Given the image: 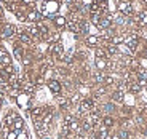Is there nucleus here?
Returning <instances> with one entry per match:
<instances>
[{"mask_svg": "<svg viewBox=\"0 0 147 139\" xmlns=\"http://www.w3.org/2000/svg\"><path fill=\"white\" fill-rule=\"evenodd\" d=\"M16 32H18L16 26H13L10 22L0 24V38H13V37H16Z\"/></svg>", "mask_w": 147, "mask_h": 139, "instance_id": "f257e3e1", "label": "nucleus"}, {"mask_svg": "<svg viewBox=\"0 0 147 139\" xmlns=\"http://www.w3.org/2000/svg\"><path fill=\"white\" fill-rule=\"evenodd\" d=\"M48 53L53 56V58H56V59H63V56H64V47H63V43H50L48 45Z\"/></svg>", "mask_w": 147, "mask_h": 139, "instance_id": "f03ea898", "label": "nucleus"}, {"mask_svg": "<svg viewBox=\"0 0 147 139\" xmlns=\"http://www.w3.org/2000/svg\"><path fill=\"white\" fill-rule=\"evenodd\" d=\"M16 38L19 40L21 45H32V40H34L26 29H18V32H16Z\"/></svg>", "mask_w": 147, "mask_h": 139, "instance_id": "7ed1b4c3", "label": "nucleus"}, {"mask_svg": "<svg viewBox=\"0 0 147 139\" xmlns=\"http://www.w3.org/2000/svg\"><path fill=\"white\" fill-rule=\"evenodd\" d=\"M117 11L123 13L125 16H131L133 15V5H131V2H129V0H120V2H118Z\"/></svg>", "mask_w": 147, "mask_h": 139, "instance_id": "20e7f679", "label": "nucleus"}, {"mask_svg": "<svg viewBox=\"0 0 147 139\" xmlns=\"http://www.w3.org/2000/svg\"><path fill=\"white\" fill-rule=\"evenodd\" d=\"M26 19H27V22H38L42 19V15L37 10L30 8V10L26 11Z\"/></svg>", "mask_w": 147, "mask_h": 139, "instance_id": "39448f33", "label": "nucleus"}, {"mask_svg": "<svg viewBox=\"0 0 147 139\" xmlns=\"http://www.w3.org/2000/svg\"><path fill=\"white\" fill-rule=\"evenodd\" d=\"M45 8H47V11L53 16L56 11L59 10V2L58 0H45Z\"/></svg>", "mask_w": 147, "mask_h": 139, "instance_id": "423d86ee", "label": "nucleus"}, {"mask_svg": "<svg viewBox=\"0 0 147 139\" xmlns=\"http://www.w3.org/2000/svg\"><path fill=\"white\" fill-rule=\"evenodd\" d=\"M134 22H136L139 27H146L147 26V11H141L139 15L134 18Z\"/></svg>", "mask_w": 147, "mask_h": 139, "instance_id": "0eeeda50", "label": "nucleus"}, {"mask_svg": "<svg viewBox=\"0 0 147 139\" xmlns=\"http://www.w3.org/2000/svg\"><path fill=\"white\" fill-rule=\"evenodd\" d=\"M29 101H30V96L27 94V93H21V94L18 96V99H16V103H18L21 107H24V109L27 107V104H29Z\"/></svg>", "mask_w": 147, "mask_h": 139, "instance_id": "6e6552de", "label": "nucleus"}, {"mask_svg": "<svg viewBox=\"0 0 147 139\" xmlns=\"http://www.w3.org/2000/svg\"><path fill=\"white\" fill-rule=\"evenodd\" d=\"M48 88H50V91L53 94H59L61 93V83L58 80H50L48 82Z\"/></svg>", "mask_w": 147, "mask_h": 139, "instance_id": "1a4fd4ad", "label": "nucleus"}, {"mask_svg": "<svg viewBox=\"0 0 147 139\" xmlns=\"http://www.w3.org/2000/svg\"><path fill=\"white\" fill-rule=\"evenodd\" d=\"M104 48H106V51H107V55H109V58H112V56L118 55V47H117V45H114V43H107Z\"/></svg>", "mask_w": 147, "mask_h": 139, "instance_id": "9d476101", "label": "nucleus"}, {"mask_svg": "<svg viewBox=\"0 0 147 139\" xmlns=\"http://www.w3.org/2000/svg\"><path fill=\"white\" fill-rule=\"evenodd\" d=\"M53 22H55L58 27H66L67 18H66V16H63V15H58V16H55V18H53Z\"/></svg>", "mask_w": 147, "mask_h": 139, "instance_id": "9b49d317", "label": "nucleus"}, {"mask_svg": "<svg viewBox=\"0 0 147 139\" xmlns=\"http://www.w3.org/2000/svg\"><path fill=\"white\" fill-rule=\"evenodd\" d=\"M85 43L88 45V47H98V45H99V37L98 35H88L86 40H85Z\"/></svg>", "mask_w": 147, "mask_h": 139, "instance_id": "f8f14e48", "label": "nucleus"}, {"mask_svg": "<svg viewBox=\"0 0 147 139\" xmlns=\"http://www.w3.org/2000/svg\"><path fill=\"white\" fill-rule=\"evenodd\" d=\"M94 64H96V69L98 70H102L104 72V70L107 69V59H104V58H96Z\"/></svg>", "mask_w": 147, "mask_h": 139, "instance_id": "ddd939ff", "label": "nucleus"}, {"mask_svg": "<svg viewBox=\"0 0 147 139\" xmlns=\"http://www.w3.org/2000/svg\"><path fill=\"white\" fill-rule=\"evenodd\" d=\"M94 55H96V58L110 59V58H109V55H107V51H106V48H102V47H96V50H94Z\"/></svg>", "mask_w": 147, "mask_h": 139, "instance_id": "4468645a", "label": "nucleus"}, {"mask_svg": "<svg viewBox=\"0 0 147 139\" xmlns=\"http://www.w3.org/2000/svg\"><path fill=\"white\" fill-rule=\"evenodd\" d=\"M11 130H16V131H19V130H24V120H22L21 117H16L15 121H13V126H11Z\"/></svg>", "mask_w": 147, "mask_h": 139, "instance_id": "2eb2a0df", "label": "nucleus"}, {"mask_svg": "<svg viewBox=\"0 0 147 139\" xmlns=\"http://www.w3.org/2000/svg\"><path fill=\"white\" fill-rule=\"evenodd\" d=\"M13 56H15L16 59H22V47L21 43H15V48H13Z\"/></svg>", "mask_w": 147, "mask_h": 139, "instance_id": "dca6fc26", "label": "nucleus"}, {"mask_svg": "<svg viewBox=\"0 0 147 139\" xmlns=\"http://www.w3.org/2000/svg\"><path fill=\"white\" fill-rule=\"evenodd\" d=\"M112 99H114L115 103H123V99H125V93L120 91V90H117V91L112 94Z\"/></svg>", "mask_w": 147, "mask_h": 139, "instance_id": "f3484780", "label": "nucleus"}, {"mask_svg": "<svg viewBox=\"0 0 147 139\" xmlns=\"http://www.w3.org/2000/svg\"><path fill=\"white\" fill-rule=\"evenodd\" d=\"M104 78H106V74H104L102 70H98V72L94 74V82H96L98 85L104 83Z\"/></svg>", "mask_w": 147, "mask_h": 139, "instance_id": "a211bd4d", "label": "nucleus"}, {"mask_svg": "<svg viewBox=\"0 0 147 139\" xmlns=\"http://www.w3.org/2000/svg\"><path fill=\"white\" fill-rule=\"evenodd\" d=\"M0 62H2V67H5V66H10V64H11V56L7 53L5 56H2V58H0Z\"/></svg>", "mask_w": 147, "mask_h": 139, "instance_id": "6ab92c4d", "label": "nucleus"}, {"mask_svg": "<svg viewBox=\"0 0 147 139\" xmlns=\"http://www.w3.org/2000/svg\"><path fill=\"white\" fill-rule=\"evenodd\" d=\"M15 16L18 18V21H21V22H26L27 19H26V11H21V10H18L15 13Z\"/></svg>", "mask_w": 147, "mask_h": 139, "instance_id": "aec40b11", "label": "nucleus"}, {"mask_svg": "<svg viewBox=\"0 0 147 139\" xmlns=\"http://www.w3.org/2000/svg\"><path fill=\"white\" fill-rule=\"evenodd\" d=\"M102 125L106 126V128H110V126L114 125V118L109 117V115H107V117H104V118H102Z\"/></svg>", "mask_w": 147, "mask_h": 139, "instance_id": "412c9836", "label": "nucleus"}, {"mask_svg": "<svg viewBox=\"0 0 147 139\" xmlns=\"http://www.w3.org/2000/svg\"><path fill=\"white\" fill-rule=\"evenodd\" d=\"M21 5H26L27 8H34L35 7V0H19Z\"/></svg>", "mask_w": 147, "mask_h": 139, "instance_id": "4be33fe9", "label": "nucleus"}, {"mask_svg": "<svg viewBox=\"0 0 147 139\" xmlns=\"http://www.w3.org/2000/svg\"><path fill=\"white\" fill-rule=\"evenodd\" d=\"M16 139H29V133L26 130H19L18 131V138Z\"/></svg>", "mask_w": 147, "mask_h": 139, "instance_id": "5701e85b", "label": "nucleus"}, {"mask_svg": "<svg viewBox=\"0 0 147 139\" xmlns=\"http://www.w3.org/2000/svg\"><path fill=\"white\" fill-rule=\"evenodd\" d=\"M114 82H115V78H114V75H106V78H104V85H114Z\"/></svg>", "mask_w": 147, "mask_h": 139, "instance_id": "b1692460", "label": "nucleus"}, {"mask_svg": "<svg viewBox=\"0 0 147 139\" xmlns=\"http://www.w3.org/2000/svg\"><path fill=\"white\" fill-rule=\"evenodd\" d=\"M16 138H18V131L16 130H10L7 134V139H16Z\"/></svg>", "mask_w": 147, "mask_h": 139, "instance_id": "393cba45", "label": "nucleus"}, {"mask_svg": "<svg viewBox=\"0 0 147 139\" xmlns=\"http://www.w3.org/2000/svg\"><path fill=\"white\" fill-rule=\"evenodd\" d=\"M118 138H120V139H128V138H129V131H126V130H121V131L118 133Z\"/></svg>", "mask_w": 147, "mask_h": 139, "instance_id": "a878e982", "label": "nucleus"}, {"mask_svg": "<svg viewBox=\"0 0 147 139\" xmlns=\"http://www.w3.org/2000/svg\"><path fill=\"white\" fill-rule=\"evenodd\" d=\"M94 2H96V0H82L80 3L83 5L85 8H90V7H91V5H93V3H94Z\"/></svg>", "mask_w": 147, "mask_h": 139, "instance_id": "bb28decb", "label": "nucleus"}, {"mask_svg": "<svg viewBox=\"0 0 147 139\" xmlns=\"http://www.w3.org/2000/svg\"><path fill=\"white\" fill-rule=\"evenodd\" d=\"M22 64H24V66H30V62H32V59L29 58V56H22Z\"/></svg>", "mask_w": 147, "mask_h": 139, "instance_id": "cd10ccee", "label": "nucleus"}, {"mask_svg": "<svg viewBox=\"0 0 147 139\" xmlns=\"http://www.w3.org/2000/svg\"><path fill=\"white\" fill-rule=\"evenodd\" d=\"M104 110H106V112H112V110H114V104L112 103L106 104V106H104Z\"/></svg>", "mask_w": 147, "mask_h": 139, "instance_id": "c85d7f7f", "label": "nucleus"}, {"mask_svg": "<svg viewBox=\"0 0 147 139\" xmlns=\"http://www.w3.org/2000/svg\"><path fill=\"white\" fill-rule=\"evenodd\" d=\"M139 64H141V66L144 67V69H146V67H147V56H144V58H141Z\"/></svg>", "mask_w": 147, "mask_h": 139, "instance_id": "c756f323", "label": "nucleus"}, {"mask_svg": "<svg viewBox=\"0 0 147 139\" xmlns=\"http://www.w3.org/2000/svg\"><path fill=\"white\" fill-rule=\"evenodd\" d=\"M2 15H3V8L0 7V18H2Z\"/></svg>", "mask_w": 147, "mask_h": 139, "instance_id": "7c9ffc66", "label": "nucleus"}, {"mask_svg": "<svg viewBox=\"0 0 147 139\" xmlns=\"http://www.w3.org/2000/svg\"><path fill=\"white\" fill-rule=\"evenodd\" d=\"M2 98H3V93L0 91V101H2Z\"/></svg>", "mask_w": 147, "mask_h": 139, "instance_id": "2f4dec72", "label": "nucleus"}, {"mask_svg": "<svg viewBox=\"0 0 147 139\" xmlns=\"http://www.w3.org/2000/svg\"><path fill=\"white\" fill-rule=\"evenodd\" d=\"M144 56H147V48H146V50H144Z\"/></svg>", "mask_w": 147, "mask_h": 139, "instance_id": "473e14b6", "label": "nucleus"}, {"mask_svg": "<svg viewBox=\"0 0 147 139\" xmlns=\"http://www.w3.org/2000/svg\"><path fill=\"white\" fill-rule=\"evenodd\" d=\"M42 139H51V138H48V136H45V138H42Z\"/></svg>", "mask_w": 147, "mask_h": 139, "instance_id": "72a5a7b5", "label": "nucleus"}, {"mask_svg": "<svg viewBox=\"0 0 147 139\" xmlns=\"http://www.w3.org/2000/svg\"><path fill=\"white\" fill-rule=\"evenodd\" d=\"M141 139H147V136H142V138H141Z\"/></svg>", "mask_w": 147, "mask_h": 139, "instance_id": "f704fd0d", "label": "nucleus"}, {"mask_svg": "<svg viewBox=\"0 0 147 139\" xmlns=\"http://www.w3.org/2000/svg\"><path fill=\"white\" fill-rule=\"evenodd\" d=\"M0 69H2V62H0Z\"/></svg>", "mask_w": 147, "mask_h": 139, "instance_id": "c9c22d12", "label": "nucleus"}, {"mask_svg": "<svg viewBox=\"0 0 147 139\" xmlns=\"http://www.w3.org/2000/svg\"><path fill=\"white\" fill-rule=\"evenodd\" d=\"M98 2H104V0H98Z\"/></svg>", "mask_w": 147, "mask_h": 139, "instance_id": "e433bc0d", "label": "nucleus"}, {"mask_svg": "<svg viewBox=\"0 0 147 139\" xmlns=\"http://www.w3.org/2000/svg\"><path fill=\"white\" fill-rule=\"evenodd\" d=\"M129 2H131V0H129Z\"/></svg>", "mask_w": 147, "mask_h": 139, "instance_id": "4c0bfd02", "label": "nucleus"}]
</instances>
